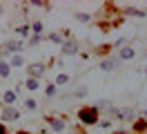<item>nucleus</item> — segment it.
Wrapping results in <instances>:
<instances>
[{
  "label": "nucleus",
  "mask_w": 147,
  "mask_h": 134,
  "mask_svg": "<svg viewBox=\"0 0 147 134\" xmlns=\"http://www.w3.org/2000/svg\"><path fill=\"white\" fill-rule=\"evenodd\" d=\"M67 83H69V76H67V74H60V76L56 78V85H67Z\"/></svg>",
  "instance_id": "obj_14"
},
{
  "label": "nucleus",
  "mask_w": 147,
  "mask_h": 134,
  "mask_svg": "<svg viewBox=\"0 0 147 134\" xmlns=\"http://www.w3.org/2000/svg\"><path fill=\"white\" fill-rule=\"evenodd\" d=\"M76 52H78V43H76V40H67V43H63V54H65V56H74Z\"/></svg>",
  "instance_id": "obj_3"
},
{
  "label": "nucleus",
  "mask_w": 147,
  "mask_h": 134,
  "mask_svg": "<svg viewBox=\"0 0 147 134\" xmlns=\"http://www.w3.org/2000/svg\"><path fill=\"white\" fill-rule=\"evenodd\" d=\"M134 56H136V52H134L131 47H123L118 52V61H131Z\"/></svg>",
  "instance_id": "obj_5"
},
{
  "label": "nucleus",
  "mask_w": 147,
  "mask_h": 134,
  "mask_svg": "<svg viewBox=\"0 0 147 134\" xmlns=\"http://www.w3.org/2000/svg\"><path fill=\"white\" fill-rule=\"evenodd\" d=\"M96 110H98V112H100V110H111V101H107V98H102V101H98V103H96Z\"/></svg>",
  "instance_id": "obj_10"
},
{
  "label": "nucleus",
  "mask_w": 147,
  "mask_h": 134,
  "mask_svg": "<svg viewBox=\"0 0 147 134\" xmlns=\"http://www.w3.org/2000/svg\"><path fill=\"white\" fill-rule=\"evenodd\" d=\"M2 118H5V121H16V118H18V110L5 107V110H2Z\"/></svg>",
  "instance_id": "obj_6"
},
{
  "label": "nucleus",
  "mask_w": 147,
  "mask_h": 134,
  "mask_svg": "<svg viewBox=\"0 0 147 134\" xmlns=\"http://www.w3.org/2000/svg\"><path fill=\"white\" fill-rule=\"evenodd\" d=\"M116 67H118V58H107V61L100 63V69L102 71H114Z\"/></svg>",
  "instance_id": "obj_4"
},
{
  "label": "nucleus",
  "mask_w": 147,
  "mask_h": 134,
  "mask_svg": "<svg viewBox=\"0 0 147 134\" xmlns=\"http://www.w3.org/2000/svg\"><path fill=\"white\" fill-rule=\"evenodd\" d=\"M38 43H40V36H34V38L29 40V45H38Z\"/></svg>",
  "instance_id": "obj_24"
},
{
  "label": "nucleus",
  "mask_w": 147,
  "mask_h": 134,
  "mask_svg": "<svg viewBox=\"0 0 147 134\" xmlns=\"http://www.w3.org/2000/svg\"><path fill=\"white\" fill-rule=\"evenodd\" d=\"M116 134H127V132H116Z\"/></svg>",
  "instance_id": "obj_27"
},
{
  "label": "nucleus",
  "mask_w": 147,
  "mask_h": 134,
  "mask_svg": "<svg viewBox=\"0 0 147 134\" xmlns=\"http://www.w3.org/2000/svg\"><path fill=\"white\" fill-rule=\"evenodd\" d=\"M85 94H87V89H85V87H80V89H76V96H85Z\"/></svg>",
  "instance_id": "obj_23"
},
{
  "label": "nucleus",
  "mask_w": 147,
  "mask_h": 134,
  "mask_svg": "<svg viewBox=\"0 0 147 134\" xmlns=\"http://www.w3.org/2000/svg\"><path fill=\"white\" fill-rule=\"evenodd\" d=\"M134 127H136L138 132H140V130H147V121H136V125H134Z\"/></svg>",
  "instance_id": "obj_18"
},
{
  "label": "nucleus",
  "mask_w": 147,
  "mask_h": 134,
  "mask_svg": "<svg viewBox=\"0 0 147 134\" xmlns=\"http://www.w3.org/2000/svg\"><path fill=\"white\" fill-rule=\"evenodd\" d=\"M34 31H36V34H40V31H42V25H40V22H34Z\"/></svg>",
  "instance_id": "obj_22"
},
{
  "label": "nucleus",
  "mask_w": 147,
  "mask_h": 134,
  "mask_svg": "<svg viewBox=\"0 0 147 134\" xmlns=\"http://www.w3.org/2000/svg\"><path fill=\"white\" fill-rule=\"evenodd\" d=\"M49 40H51V43H65L60 34H51V36H49Z\"/></svg>",
  "instance_id": "obj_17"
},
{
  "label": "nucleus",
  "mask_w": 147,
  "mask_h": 134,
  "mask_svg": "<svg viewBox=\"0 0 147 134\" xmlns=\"http://www.w3.org/2000/svg\"><path fill=\"white\" fill-rule=\"evenodd\" d=\"M127 14H129V16H138V18L145 16V11H138V9H127Z\"/></svg>",
  "instance_id": "obj_16"
},
{
  "label": "nucleus",
  "mask_w": 147,
  "mask_h": 134,
  "mask_svg": "<svg viewBox=\"0 0 147 134\" xmlns=\"http://www.w3.org/2000/svg\"><path fill=\"white\" fill-rule=\"evenodd\" d=\"M45 65H42V63H31V65H29L27 67V71H29V76H31V78H40V76H42V74H45Z\"/></svg>",
  "instance_id": "obj_2"
},
{
  "label": "nucleus",
  "mask_w": 147,
  "mask_h": 134,
  "mask_svg": "<svg viewBox=\"0 0 147 134\" xmlns=\"http://www.w3.org/2000/svg\"><path fill=\"white\" fill-rule=\"evenodd\" d=\"M78 118L85 125H96L98 123V110L96 107H83V110H78Z\"/></svg>",
  "instance_id": "obj_1"
},
{
  "label": "nucleus",
  "mask_w": 147,
  "mask_h": 134,
  "mask_svg": "<svg viewBox=\"0 0 147 134\" xmlns=\"http://www.w3.org/2000/svg\"><path fill=\"white\" fill-rule=\"evenodd\" d=\"M18 134H29V132H18Z\"/></svg>",
  "instance_id": "obj_28"
},
{
  "label": "nucleus",
  "mask_w": 147,
  "mask_h": 134,
  "mask_svg": "<svg viewBox=\"0 0 147 134\" xmlns=\"http://www.w3.org/2000/svg\"><path fill=\"white\" fill-rule=\"evenodd\" d=\"M145 118H147V110H145Z\"/></svg>",
  "instance_id": "obj_29"
},
{
  "label": "nucleus",
  "mask_w": 147,
  "mask_h": 134,
  "mask_svg": "<svg viewBox=\"0 0 147 134\" xmlns=\"http://www.w3.org/2000/svg\"><path fill=\"white\" fill-rule=\"evenodd\" d=\"M22 56H20V54H16V56H11V65H13V67H20V65H22Z\"/></svg>",
  "instance_id": "obj_13"
},
{
  "label": "nucleus",
  "mask_w": 147,
  "mask_h": 134,
  "mask_svg": "<svg viewBox=\"0 0 147 134\" xmlns=\"http://www.w3.org/2000/svg\"><path fill=\"white\" fill-rule=\"evenodd\" d=\"M20 49H22V43H16V40H11V43L5 45V52H7V54H11V52H20Z\"/></svg>",
  "instance_id": "obj_8"
},
{
  "label": "nucleus",
  "mask_w": 147,
  "mask_h": 134,
  "mask_svg": "<svg viewBox=\"0 0 147 134\" xmlns=\"http://www.w3.org/2000/svg\"><path fill=\"white\" fill-rule=\"evenodd\" d=\"M2 14H5V7H2V5H0V16H2Z\"/></svg>",
  "instance_id": "obj_26"
},
{
  "label": "nucleus",
  "mask_w": 147,
  "mask_h": 134,
  "mask_svg": "<svg viewBox=\"0 0 147 134\" xmlns=\"http://www.w3.org/2000/svg\"><path fill=\"white\" fill-rule=\"evenodd\" d=\"M27 89H31V92L38 89V80L36 78H27Z\"/></svg>",
  "instance_id": "obj_15"
},
{
  "label": "nucleus",
  "mask_w": 147,
  "mask_h": 134,
  "mask_svg": "<svg viewBox=\"0 0 147 134\" xmlns=\"http://www.w3.org/2000/svg\"><path fill=\"white\" fill-rule=\"evenodd\" d=\"M0 76H2V78L9 76V63H2V61H0Z\"/></svg>",
  "instance_id": "obj_11"
},
{
  "label": "nucleus",
  "mask_w": 147,
  "mask_h": 134,
  "mask_svg": "<svg viewBox=\"0 0 147 134\" xmlns=\"http://www.w3.org/2000/svg\"><path fill=\"white\" fill-rule=\"evenodd\" d=\"M2 101H5V105L9 107V105H13V103H16V92H5V96H2Z\"/></svg>",
  "instance_id": "obj_9"
},
{
  "label": "nucleus",
  "mask_w": 147,
  "mask_h": 134,
  "mask_svg": "<svg viewBox=\"0 0 147 134\" xmlns=\"http://www.w3.org/2000/svg\"><path fill=\"white\" fill-rule=\"evenodd\" d=\"M25 105H27V110H36L38 103H36V101H31V98H27V103H25Z\"/></svg>",
  "instance_id": "obj_19"
},
{
  "label": "nucleus",
  "mask_w": 147,
  "mask_h": 134,
  "mask_svg": "<svg viewBox=\"0 0 147 134\" xmlns=\"http://www.w3.org/2000/svg\"><path fill=\"white\" fill-rule=\"evenodd\" d=\"M0 134H7V127H5L2 123H0Z\"/></svg>",
  "instance_id": "obj_25"
},
{
  "label": "nucleus",
  "mask_w": 147,
  "mask_h": 134,
  "mask_svg": "<svg viewBox=\"0 0 147 134\" xmlns=\"http://www.w3.org/2000/svg\"><path fill=\"white\" fill-rule=\"evenodd\" d=\"M76 20H78V22H89V14H83V11H78V14H76Z\"/></svg>",
  "instance_id": "obj_12"
},
{
  "label": "nucleus",
  "mask_w": 147,
  "mask_h": 134,
  "mask_svg": "<svg viewBox=\"0 0 147 134\" xmlns=\"http://www.w3.org/2000/svg\"><path fill=\"white\" fill-rule=\"evenodd\" d=\"M49 125H51V130H54V132H63V130H65V121H60V118H51Z\"/></svg>",
  "instance_id": "obj_7"
},
{
  "label": "nucleus",
  "mask_w": 147,
  "mask_h": 134,
  "mask_svg": "<svg viewBox=\"0 0 147 134\" xmlns=\"http://www.w3.org/2000/svg\"><path fill=\"white\" fill-rule=\"evenodd\" d=\"M56 94V85H49V87H47V96H54Z\"/></svg>",
  "instance_id": "obj_20"
},
{
  "label": "nucleus",
  "mask_w": 147,
  "mask_h": 134,
  "mask_svg": "<svg viewBox=\"0 0 147 134\" xmlns=\"http://www.w3.org/2000/svg\"><path fill=\"white\" fill-rule=\"evenodd\" d=\"M18 34H20V36H27V34H29V27H20Z\"/></svg>",
  "instance_id": "obj_21"
}]
</instances>
